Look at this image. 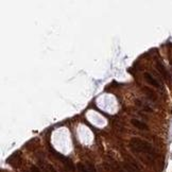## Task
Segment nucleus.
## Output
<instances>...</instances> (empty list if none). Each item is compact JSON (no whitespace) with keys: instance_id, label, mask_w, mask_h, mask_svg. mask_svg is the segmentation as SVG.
Listing matches in <instances>:
<instances>
[{"instance_id":"nucleus-1","label":"nucleus","mask_w":172,"mask_h":172,"mask_svg":"<svg viewBox=\"0 0 172 172\" xmlns=\"http://www.w3.org/2000/svg\"><path fill=\"white\" fill-rule=\"evenodd\" d=\"M130 147L134 152L137 153H146V154H153L154 150L150 144L139 138H133L130 141Z\"/></svg>"},{"instance_id":"nucleus-5","label":"nucleus","mask_w":172,"mask_h":172,"mask_svg":"<svg viewBox=\"0 0 172 172\" xmlns=\"http://www.w3.org/2000/svg\"><path fill=\"white\" fill-rule=\"evenodd\" d=\"M78 170H79V172H96L91 166H85L82 164L78 165Z\"/></svg>"},{"instance_id":"nucleus-4","label":"nucleus","mask_w":172,"mask_h":172,"mask_svg":"<svg viewBox=\"0 0 172 172\" xmlns=\"http://www.w3.org/2000/svg\"><path fill=\"white\" fill-rule=\"evenodd\" d=\"M132 124L134 127H136V128H138V129H140V130H148V126L145 123V122H143V121H139V120H137V119H132Z\"/></svg>"},{"instance_id":"nucleus-6","label":"nucleus","mask_w":172,"mask_h":172,"mask_svg":"<svg viewBox=\"0 0 172 172\" xmlns=\"http://www.w3.org/2000/svg\"><path fill=\"white\" fill-rule=\"evenodd\" d=\"M31 172H40V171H39V169H38V168H36V167H34V166H33L32 168H31Z\"/></svg>"},{"instance_id":"nucleus-2","label":"nucleus","mask_w":172,"mask_h":172,"mask_svg":"<svg viewBox=\"0 0 172 172\" xmlns=\"http://www.w3.org/2000/svg\"><path fill=\"white\" fill-rule=\"evenodd\" d=\"M156 68H157V70L161 72V74H162V75L165 78L166 80H171V76H170L169 72L166 70L165 66H164L162 63H159V62H157V63H156Z\"/></svg>"},{"instance_id":"nucleus-3","label":"nucleus","mask_w":172,"mask_h":172,"mask_svg":"<svg viewBox=\"0 0 172 172\" xmlns=\"http://www.w3.org/2000/svg\"><path fill=\"white\" fill-rule=\"evenodd\" d=\"M145 79H146L147 82H148L149 84H151L152 86H154V87H161V84L157 82V80H156L155 78H153L150 73H148V72L145 73Z\"/></svg>"}]
</instances>
